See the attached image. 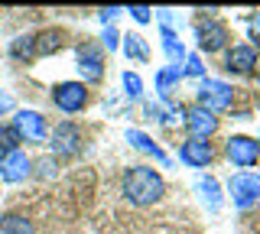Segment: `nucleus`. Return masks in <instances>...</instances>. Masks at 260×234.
<instances>
[{
    "instance_id": "obj_1",
    "label": "nucleus",
    "mask_w": 260,
    "mask_h": 234,
    "mask_svg": "<svg viewBox=\"0 0 260 234\" xmlns=\"http://www.w3.org/2000/svg\"><path fill=\"white\" fill-rule=\"evenodd\" d=\"M120 192L130 205L146 208V205H156V202L166 195V182L153 166H130L120 179Z\"/></svg>"
},
{
    "instance_id": "obj_2",
    "label": "nucleus",
    "mask_w": 260,
    "mask_h": 234,
    "mask_svg": "<svg viewBox=\"0 0 260 234\" xmlns=\"http://www.w3.org/2000/svg\"><path fill=\"white\" fill-rule=\"evenodd\" d=\"M195 98L205 111L211 114H221L234 104V88L221 82V78H199V85H195Z\"/></svg>"
},
{
    "instance_id": "obj_3",
    "label": "nucleus",
    "mask_w": 260,
    "mask_h": 234,
    "mask_svg": "<svg viewBox=\"0 0 260 234\" xmlns=\"http://www.w3.org/2000/svg\"><path fill=\"white\" fill-rule=\"evenodd\" d=\"M10 127L20 137V143H29V147H46V140H49V124L39 111H26V108L16 111Z\"/></svg>"
},
{
    "instance_id": "obj_4",
    "label": "nucleus",
    "mask_w": 260,
    "mask_h": 234,
    "mask_svg": "<svg viewBox=\"0 0 260 234\" xmlns=\"http://www.w3.org/2000/svg\"><path fill=\"white\" fill-rule=\"evenodd\" d=\"M228 195H231L234 208H250L260 202V173L254 169H241L228 179Z\"/></svg>"
},
{
    "instance_id": "obj_5",
    "label": "nucleus",
    "mask_w": 260,
    "mask_h": 234,
    "mask_svg": "<svg viewBox=\"0 0 260 234\" xmlns=\"http://www.w3.org/2000/svg\"><path fill=\"white\" fill-rule=\"evenodd\" d=\"M104 52L101 43H81L75 49V69L85 82H101L104 78Z\"/></svg>"
},
{
    "instance_id": "obj_6",
    "label": "nucleus",
    "mask_w": 260,
    "mask_h": 234,
    "mask_svg": "<svg viewBox=\"0 0 260 234\" xmlns=\"http://www.w3.org/2000/svg\"><path fill=\"white\" fill-rule=\"evenodd\" d=\"M46 147L55 153V156H75L81 150V130L78 124H72V120H62V124L52 127V133H49Z\"/></svg>"
},
{
    "instance_id": "obj_7",
    "label": "nucleus",
    "mask_w": 260,
    "mask_h": 234,
    "mask_svg": "<svg viewBox=\"0 0 260 234\" xmlns=\"http://www.w3.org/2000/svg\"><path fill=\"white\" fill-rule=\"evenodd\" d=\"M224 156L231 159L234 166L250 169V166H257V159H260V143L254 140V137L234 133V137H228V140H224Z\"/></svg>"
},
{
    "instance_id": "obj_8",
    "label": "nucleus",
    "mask_w": 260,
    "mask_h": 234,
    "mask_svg": "<svg viewBox=\"0 0 260 234\" xmlns=\"http://www.w3.org/2000/svg\"><path fill=\"white\" fill-rule=\"evenodd\" d=\"M52 104L62 114H78L88 104V88L81 82H59L52 88Z\"/></svg>"
},
{
    "instance_id": "obj_9",
    "label": "nucleus",
    "mask_w": 260,
    "mask_h": 234,
    "mask_svg": "<svg viewBox=\"0 0 260 234\" xmlns=\"http://www.w3.org/2000/svg\"><path fill=\"white\" fill-rule=\"evenodd\" d=\"M195 39H199L202 52H221L228 46V26L218 17L199 20V26H195Z\"/></svg>"
},
{
    "instance_id": "obj_10",
    "label": "nucleus",
    "mask_w": 260,
    "mask_h": 234,
    "mask_svg": "<svg viewBox=\"0 0 260 234\" xmlns=\"http://www.w3.org/2000/svg\"><path fill=\"white\" fill-rule=\"evenodd\" d=\"M185 130L192 140H211L218 130V114L205 111L202 104H192V108H185Z\"/></svg>"
},
{
    "instance_id": "obj_11",
    "label": "nucleus",
    "mask_w": 260,
    "mask_h": 234,
    "mask_svg": "<svg viewBox=\"0 0 260 234\" xmlns=\"http://www.w3.org/2000/svg\"><path fill=\"white\" fill-rule=\"evenodd\" d=\"M32 176V159L26 156V150H13L0 156V179L4 182H23Z\"/></svg>"
},
{
    "instance_id": "obj_12",
    "label": "nucleus",
    "mask_w": 260,
    "mask_h": 234,
    "mask_svg": "<svg viewBox=\"0 0 260 234\" xmlns=\"http://www.w3.org/2000/svg\"><path fill=\"white\" fill-rule=\"evenodd\" d=\"M179 159L192 169H205L211 159H215V147H211L208 140H192L189 137V140L179 143Z\"/></svg>"
},
{
    "instance_id": "obj_13",
    "label": "nucleus",
    "mask_w": 260,
    "mask_h": 234,
    "mask_svg": "<svg viewBox=\"0 0 260 234\" xmlns=\"http://www.w3.org/2000/svg\"><path fill=\"white\" fill-rule=\"evenodd\" d=\"M254 65H257V49L247 43H238L231 46L224 55V69L231 72V75H254Z\"/></svg>"
},
{
    "instance_id": "obj_14",
    "label": "nucleus",
    "mask_w": 260,
    "mask_h": 234,
    "mask_svg": "<svg viewBox=\"0 0 260 234\" xmlns=\"http://www.w3.org/2000/svg\"><path fill=\"white\" fill-rule=\"evenodd\" d=\"M159 36H162V52H166V59H169V69H176V72H182L185 65V46H182V39L176 36V29L173 26H162L159 29Z\"/></svg>"
},
{
    "instance_id": "obj_15",
    "label": "nucleus",
    "mask_w": 260,
    "mask_h": 234,
    "mask_svg": "<svg viewBox=\"0 0 260 234\" xmlns=\"http://www.w3.org/2000/svg\"><path fill=\"white\" fill-rule=\"evenodd\" d=\"M127 143H130L134 150L146 153V156H156L162 166H169V156H166V153L159 150V143H153V140H150V137H146L143 130H127Z\"/></svg>"
},
{
    "instance_id": "obj_16",
    "label": "nucleus",
    "mask_w": 260,
    "mask_h": 234,
    "mask_svg": "<svg viewBox=\"0 0 260 234\" xmlns=\"http://www.w3.org/2000/svg\"><path fill=\"white\" fill-rule=\"evenodd\" d=\"M195 189H199V195L205 198L208 212H218V208H221V185H218L215 176H199Z\"/></svg>"
},
{
    "instance_id": "obj_17",
    "label": "nucleus",
    "mask_w": 260,
    "mask_h": 234,
    "mask_svg": "<svg viewBox=\"0 0 260 234\" xmlns=\"http://www.w3.org/2000/svg\"><path fill=\"white\" fill-rule=\"evenodd\" d=\"M0 234H36V224L20 212H7L0 215Z\"/></svg>"
},
{
    "instance_id": "obj_18",
    "label": "nucleus",
    "mask_w": 260,
    "mask_h": 234,
    "mask_svg": "<svg viewBox=\"0 0 260 234\" xmlns=\"http://www.w3.org/2000/svg\"><path fill=\"white\" fill-rule=\"evenodd\" d=\"M120 49H124V55L130 62H150V46H146V39L140 33H127Z\"/></svg>"
},
{
    "instance_id": "obj_19",
    "label": "nucleus",
    "mask_w": 260,
    "mask_h": 234,
    "mask_svg": "<svg viewBox=\"0 0 260 234\" xmlns=\"http://www.w3.org/2000/svg\"><path fill=\"white\" fill-rule=\"evenodd\" d=\"M62 49V33L59 29H46V33H36V59L43 55H52Z\"/></svg>"
},
{
    "instance_id": "obj_20",
    "label": "nucleus",
    "mask_w": 260,
    "mask_h": 234,
    "mask_svg": "<svg viewBox=\"0 0 260 234\" xmlns=\"http://www.w3.org/2000/svg\"><path fill=\"white\" fill-rule=\"evenodd\" d=\"M10 55L20 62H32L36 59V36H16L10 46Z\"/></svg>"
},
{
    "instance_id": "obj_21",
    "label": "nucleus",
    "mask_w": 260,
    "mask_h": 234,
    "mask_svg": "<svg viewBox=\"0 0 260 234\" xmlns=\"http://www.w3.org/2000/svg\"><path fill=\"white\" fill-rule=\"evenodd\" d=\"M182 82V72H176V69H159L156 72V94H162V98H166L169 91H173V88Z\"/></svg>"
},
{
    "instance_id": "obj_22",
    "label": "nucleus",
    "mask_w": 260,
    "mask_h": 234,
    "mask_svg": "<svg viewBox=\"0 0 260 234\" xmlns=\"http://www.w3.org/2000/svg\"><path fill=\"white\" fill-rule=\"evenodd\" d=\"M120 82H124V94H127L130 101H140V98H143V78L137 75V72L127 69L124 75H120Z\"/></svg>"
},
{
    "instance_id": "obj_23",
    "label": "nucleus",
    "mask_w": 260,
    "mask_h": 234,
    "mask_svg": "<svg viewBox=\"0 0 260 234\" xmlns=\"http://www.w3.org/2000/svg\"><path fill=\"white\" fill-rule=\"evenodd\" d=\"M205 78V65H202V55L199 52H189L185 55V65H182V78Z\"/></svg>"
},
{
    "instance_id": "obj_24",
    "label": "nucleus",
    "mask_w": 260,
    "mask_h": 234,
    "mask_svg": "<svg viewBox=\"0 0 260 234\" xmlns=\"http://www.w3.org/2000/svg\"><path fill=\"white\" fill-rule=\"evenodd\" d=\"M13 150H20V137L13 133V127H0V156Z\"/></svg>"
},
{
    "instance_id": "obj_25",
    "label": "nucleus",
    "mask_w": 260,
    "mask_h": 234,
    "mask_svg": "<svg viewBox=\"0 0 260 234\" xmlns=\"http://www.w3.org/2000/svg\"><path fill=\"white\" fill-rule=\"evenodd\" d=\"M117 46H120V33H117L114 26H104V36H101V49H104V52H114Z\"/></svg>"
},
{
    "instance_id": "obj_26",
    "label": "nucleus",
    "mask_w": 260,
    "mask_h": 234,
    "mask_svg": "<svg viewBox=\"0 0 260 234\" xmlns=\"http://www.w3.org/2000/svg\"><path fill=\"white\" fill-rule=\"evenodd\" d=\"M32 169H36L39 179H52L59 166H55V159H49V156H46V159H39V163H32Z\"/></svg>"
},
{
    "instance_id": "obj_27",
    "label": "nucleus",
    "mask_w": 260,
    "mask_h": 234,
    "mask_svg": "<svg viewBox=\"0 0 260 234\" xmlns=\"http://www.w3.org/2000/svg\"><path fill=\"white\" fill-rule=\"evenodd\" d=\"M247 39H250L247 46H260V10L247 20Z\"/></svg>"
},
{
    "instance_id": "obj_28",
    "label": "nucleus",
    "mask_w": 260,
    "mask_h": 234,
    "mask_svg": "<svg viewBox=\"0 0 260 234\" xmlns=\"http://www.w3.org/2000/svg\"><path fill=\"white\" fill-rule=\"evenodd\" d=\"M127 13H130V17H134L137 23H150V20H153V17H150V13H153L150 7H130Z\"/></svg>"
},
{
    "instance_id": "obj_29",
    "label": "nucleus",
    "mask_w": 260,
    "mask_h": 234,
    "mask_svg": "<svg viewBox=\"0 0 260 234\" xmlns=\"http://www.w3.org/2000/svg\"><path fill=\"white\" fill-rule=\"evenodd\" d=\"M120 13H124L120 7H104V10L98 13V17H101V23H104V26H111V23H114V17H120Z\"/></svg>"
},
{
    "instance_id": "obj_30",
    "label": "nucleus",
    "mask_w": 260,
    "mask_h": 234,
    "mask_svg": "<svg viewBox=\"0 0 260 234\" xmlns=\"http://www.w3.org/2000/svg\"><path fill=\"white\" fill-rule=\"evenodd\" d=\"M254 72H257V75H260V55H257V65H254Z\"/></svg>"
},
{
    "instance_id": "obj_31",
    "label": "nucleus",
    "mask_w": 260,
    "mask_h": 234,
    "mask_svg": "<svg viewBox=\"0 0 260 234\" xmlns=\"http://www.w3.org/2000/svg\"><path fill=\"white\" fill-rule=\"evenodd\" d=\"M257 104H260V94H257Z\"/></svg>"
},
{
    "instance_id": "obj_32",
    "label": "nucleus",
    "mask_w": 260,
    "mask_h": 234,
    "mask_svg": "<svg viewBox=\"0 0 260 234\" xmlns=\"http://www.w3.org/2000/svg\"><path fill=\"white\" fill-rule=\"evenodd\" d=\"M257 143H260V137H257Z\"/></svg>"
}]
</instances>
